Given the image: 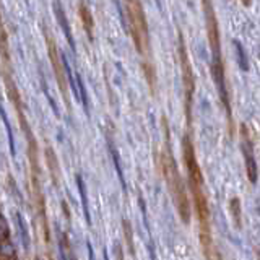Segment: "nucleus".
Masks as SVG:
<instances>
[{
    "mask_svg": "<svg viewBox=\"0 0 260 260\" xmlns=\"http://www.w3.org/2000/svg\"><path fill=\"white\" fill-rule=\"evenodd\" d=\"M163 172L164 177L167 181V187H169V192L172 195V200H174V205L177 208V213L181 216L182 223L189 224L190 223V204H189V197L186 192V186H184V179L181 176V172L177 169V164L172 155L166 153L163 155Z\"/></svg>",
    "mask_w": 260,
    "mask_h": 260,
    "instance_id": "1",
    "label": "nucleus"
},
{
    "mask_svg": "<svg viewBox=\"0 0 260 260\" xmlns=\"http://www.w3.org/2000/svg\"><path fill=\"white\" fill-rule=\"evenodd\" d=\"M125 8H127V15H129L130 33H132V38H134L135 48L140 54H143V52L150 49V43H148L147 16L143 13L142 3L138 2L125 3Z\"/></svg>",
    "mask_w": 260,
    "mask_h": 260,
    "instance_id": "2",
    "label": "nucleus"
},
{
    "mask_svg": "<svg viewBox=\"0 0 260 260\" xmlns=\"http://www.w3.org/2000/svg\"><path fill=\"white\" fill-rule=\"evenodd\" d=\"M182 155H184V161H186L190 189H204V176H202L197 156H195L194 143L190 142V138L187 135L182 138Z\"/></svg>",
    "mask_w": 260,
    "mask_h": 260,
    "instance_id": "3",
    "label": "nucleus"
},
{
    "mask_svg": "<svg viewBox=\"0 0 260 260\" xmlns=\"http://www.w3.org/2000/svg\"><path fill=\"white\" fill-rule=\"evenodd\" d=\"M179 55H181V63H182V82H184V91H186L187 119L190 122V106H192V96L195 91V78H194V70H192V65H190L182 34L179 36Z\"/></svg>",
    "mask_w": 260,
    "mask_h": 260,
    "instance_id": "4",
    "label": "nucleus"
},
{
    "mask_svg": "<svg viewBox=\"0 0 260 260\" xmlns=\"http://www.w3.org/2000/svg\"><path fill=\"white\" fill-rule=\"evenodd\" d=\"M204 10H205L207 34H208V43H210L211 55L213 59H221V39H219V28L215 10H213V5L208 2L204 3Z\"/></svg>",
    "mask_w": 260,
    "mask_h": 260,
    "instance_id": "5",
    "label": "nucleus"
},
{
    "mask_svg": "<svg viewBox=\"0 0 260 260\" xmlns=\"http://www.w3.org/2000/svg\"><path fill=\"white\" fill-rule=\"evenodd\" d=\"M46 44H48V52H49V59L52 63V68H54V73H55V78H57V83H59V88L62 91V96L63 100L67 101L68 104V95H67V85H65V70H63V65H62V60L59 57V52H57V46L54 43L49 34H46Z\"/></svg>",
    "mask_w": 260,
    "mask_h": 260,
    "instance_id": "6",
    "label": "nucleus"
},
{
    "mask_svg": "<svg viewBox=\"0 0 260 260\" xmlns=\"http://www.w3.org/2000/svg\"><path fill=\"white\" fill-rule=\"evenodd\" d=\"M242 132V153H244V159H246V169H247V177L252 184L257 182V164H256V159H254V152H252V145H251V140L247 138V130H246V125L241 127Z\"/></svg>",
    "mask_w": 260,
    "mask_h": 260,
    "instance_id": "7",
    "label": "nucleus"
},
{
    "mask_svg": "<svg viewBox=\"0 0 260 260\" xmlns=\"http://www.w3.org/2000/svg\"><path fill=\"white\" fill-rule=\"evenodd\" d=\"M80 16H82V21H83V28L86 34H88L90 41H93L95 34H93V28H95V20H93V15H91L90 8L86 7L85 3L80 5Z\"/></svg>",
    "mask_w": 260,
    "mask_h": 260,
    "instance_id": "8",
    "label": "nucleus"
},
{
    "mask_svg": "<svg viewBox=\"0 0 260 260\" xmlns=\"http://www.w3.org/2000/svg\"><path fill=\"white\" fill-rule=\"evenodd\" d=\"M59 249H60V256L63 260H77L70 241H68V238L63 233H59Z\"/></svg>",
    "mask_w": 260,
    "mask_h": 260,
    "instance_id": "9",
    "label": "nucleus"
},
{
    "mask_svg": "<svg viewBox=\"0 0 260 260\" xmlns=\"http://www.w3.org/2000/svg\"><path fill=\"white\" fill-rule=\"evenodd\" d=\"M54 8L57 10V20L62 25V30L65 33V36L68 39V43H70L72 49H75V43H73V36H72V31H70V26H68V21L65 20V16H63V10L60 7V3H54Z\"/></svg>",
    "mask_w": 260,
    "mask_h": 260,
    "instance_id": "10",
    "label": "nucleus"
},
{
    "mask_svg": "<svg viewBox=\"0 0 260 260\" xmlns=\"http://www.w3.org/2000/svg\"><path fill=\"white\" fill-rule=\"evenodd\" d=\"M229 207H231V215H233L236 226L241 228V219H242V216H241V200L238 197L231 199L229 200Z\"/></svg>",
    "mask_w": 260,
    "mask_h": 260,
    "instance_id": "11",
    "label": "nucleus"
},
{
    "mask_svg": "<svg viewBox=\"0 0 260 260\" xmlns=\"http://www.w3.org/2000/svg\"><path fill=\"white\" fill-rule=\"evenodd\" d=\"M77 181H78V189L82 192V200H83V210H85V216H86V221L90 223V210H88V200H86V189H85V182L82 176H77Z\"/></svg>",
    "mask_w": 260,
    "mask_h": 260,
    "instance_id": "12",
    "label": "nucleus"
},
{
    "mask_svg": "<svg viewBox=\"0 0 260 260\" xmlns=\"http://www.w3.org/2000/svg\"><path fill=\"white\" fill-rule=\"evenodd\" d=\"M122 226H124V234H125V241H127V246H129V249L132 254H135V249H134V233H132V226H130V223L127 221V219H124V223H122Z\"/></svg>",
    "mask_w": 260,
    "mask_h": 260,
    "instance_id": "13",
    "label": "nucleus"
},
{
    "mask_svg": "<svg viewBox=\"0 0 260 260\" xmlns=\"http://www.w3.org/2000/svg\"><path fill=\"white\" fill-rule=\"evenodd\" d=\"M234 46L238 48V55H239V63L242 67V70H249V59H246V51L242 49L241 43L234 41Z\"/></svg>",
    "mask_w": 260,
    "mask_h": 260,
    "instance_id": "14",
    "label": "nucleus"
},
{
    "mask_svg": "<svg viewBox=\"0 0 260 260\" xmlns=\"http://www.w3.org/2000/svg\"><path fill=\"white\" fill-rule=\"evenodd\" d=\"M115 257H117V260H124V252H122V247L120 246L115 247Z\"/></svg>",
    "mask_w": 260,
    "mask_h": 260,
    "instance_id": "15",
    "label": "nucleus"
}]
</instances>
